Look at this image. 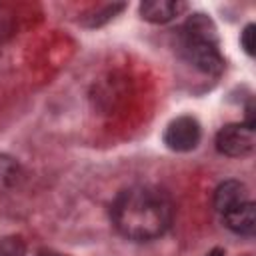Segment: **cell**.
<instances>
[{
  "mask_svg": "<svg viewBox=\"0 0 256 256\" xmlns=\"http://www.w3.org/2000/svg\"><path fill=\"white\" fill-rule=\"evenodd\" d=\"M172 220L170 198L152 186H130L112 202V222L116 230L134 242L162 236Z\"/></svg>",
  "mask_w": 256,
  "mask_h": 256,
  "instance_id": "cell-1",
  "label": "cell"
},
{
  "mask_svg": "<svg viewBox=\"0 0 256 256\" xmlns=\"http://www.w3.org/2000/svg\"><path fill=\"white\" fill-rule=\"evenodd\" d=\"M182 56L200 72L218 74L224 68V58L218 50L212 22L204 14L192 16L182 28Z\"/></svg>",
  "mask_w": 256,
  "mask_h": 256,
  "instance_id": "cell-2",
  "label": "cell"
},
{
  "mask_svg": "<svg viewBox=\"0 0 256 256\" xmlns=\"http://www.w3.org/2000/svg\"><path fill=\"white\" fill-rule=\"evenodd\" d=\"M254 144H256L254 126H248L246 122L226 124L216 134V150L230 158L248 156L254 150Z\"/></svg>",
  "mask_w": 256,
  "mask_h": 256,
  "instance_id": "cell-3",
  "label": "cell"
},
{
  "mask_svg": "<svg viewBox=\"0 0 256 256\" xmlns=\"http://www.w3.org/2000/svg\"><path fill=\"white\" fill-rule=\"evenodd\" d=\"M202 136L200 122L194 116H178L164 130V144L174 152H190Z\"/></svg>",
  "mask_w": 256,
  "mask_h": 256,
  "instance_id": "cell-4",
  "label": "cell"
},
{
  "mask_svg": "<svg viewBox=\"0 0 256 256\" xmlns=\"http://www.w3.org/2000/svg\"><path fill=\"white\" fill-rule=\"evenodd\" d=\"M248 200H250L248 188L240 180H224L214 192V208L220 216H224L226 212L238 208Z\"/></svg>",
  "mask_w": 256,
  "mask_h": 256,
  "instance_id": "cell-5",
  "label": "cell"
},
{
  "mask_svg": "<svg viewBox=\"0 0 256 256\" xmlns=\"http://www.w3.org/2000/svg\"><path fill=\"white\" fill-rule=\"evenodd\" d=\"M186 8L184 2H174V0H146L140 4V16L148 22L154 24H164L176 18L182 10Z\"/></svg>",
  "mask_w": 256,
  "mask_h": 256,
  "instance_id": "cell-6",
  "label": "cell"
},
{
  "mask_svg": "<svg viewBox=\"0 0 256 256\" xmlns=\"http://www.w3.org/2000/svg\"><path fill=\"white\" fill-rule=\"evenodd\" d=\"M222 220H224L226 228H230L236 234H242V236L254 234V230H256V208H254V202L248 200V202L240 204L238 208L226 212L222 216Z\"/></svg>",
  "mask_w": 256,
  "mask_h": 256,
  "instance_id": "cell-7",
  "label": "cell"
},
{
  "mask_svg": "<svg viewBox=\"0 0 256 256\" xmlns=\"http://www.w3.org/2000/svg\"><path fill=\"white\" fill-rule=\"evenodd\" d=\"M20 178V166L14 158L0 154V190L12 188Z\"/></svg>",
  "mask_w": 256,
  "mask_h": 256,
  "instance_id": "cell-8",
  "label": "cell"
},
{
  "mask_svg": "<svg viewBox=\"0 0 256 256\" xmlns=\"http://www.w3.org/2000/svg\"><path fill=\"white\" fill-rule=\"evenodd\" d=\"M122 8H124V4H106V6L98 8V10H94L90 16H86V18L82 20V24H84V26H90V28L102 26V24H106L108 20H112Z\"/></svg>",
  "mask_w": 256,
  "mask_h": 256,
  "instance_id": "cell-9",
  "label": "cell"
},
{
  "mask_svg": "<svg viewBox=\"0 0 256 256\" xmlns=\"http://www.w3.org/2000/svg\"><path fill=\"white\" fill-rule=\"evenodd\" d=\"M26 254V242L22 236L10 234L0 238V256H24Z\"/></svg>",
  "mask_w": 256,
  "mask_h": 256,
  "instance_id": "cell-10",
  "label": "cell"
},
{
  "mask_svg": "<svg viewBox=\"0 0 256 256\" xmlns=\"http://www.w3.org/2000/svg\"><path fill=\"white\" fill-rule=\"evenodd\" d=\"M254 36H256V26H254V24H248V26L242 30V34H240V44H242V48L246 50L248 56H254V48H256Z\"/></svg>",
  "mask_w": 256,
  "mask_h": 256,
  "instance_id": "cell-11",
  "label": "cell"
},
{
  "mask_svg": "<svg viewBox=\"0 0 256 256\" xmlns=\"http://www.w3.org/2000/svg\"><path fill=\"white\" fill-rule=\"evenodd\" d=\"M206 256H224V250H222V248H212Z\"/></svg>",
  "mask_w": 256,
  "mask_h": 256,
  "instance_id": "cell-12",
  "label": "cell"
},
{
  "mask_svg": "<svg viewBox=\"0 0 256 256\" xmlns=\"http://www.w3.org/2000/svg\"><path fill=\"white\" fill-rule=\"evenodd\" d=\"M40 256H66V254H58V252H46V254H40Z\"/></svg>",
  "mask_w": 256,
  "mask_h": 256,
  "instance_id": "cell-13",
  "label": "cell"
}]
</instances>
